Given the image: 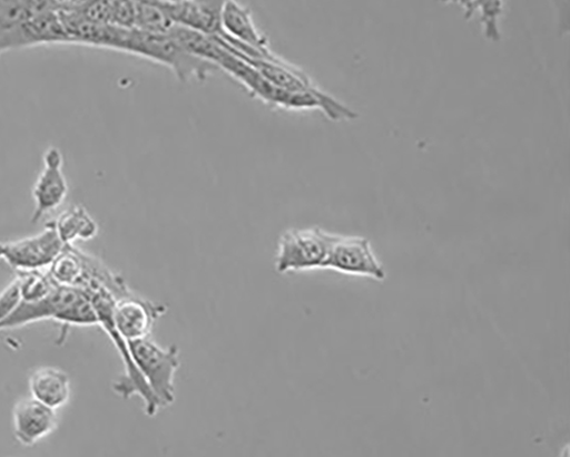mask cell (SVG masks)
<instances>
[{
    "label": "cell",
    "instance_id": "cell-15",
    "mask_svg": "<svg viewBox=\"0 0 570 457\" xmlns=\"http://www.w3.org/2000/svg\"><path fill=\"white\" fill-rule=\"evenodd\" d=\"M61 10L53 0H0V45L37 13Z\"/></svg>",
    "mask_w": 570,
    "mask_h": 457
},
{
    "label": "cell",
    "instance_id": "cell-14",
    "mask_svg": "<svg viewBox=\"0 0 570 457\" xmlns=\"http://www.w3.org/2000/svg\"><path fill=\"white\" fill-rule=\"evenodd\" d=\"M29 391L35 399L58 410L71 398V381L63 370L45 366L30 375Z\"/></svg>",
    "mask_w": 570,
    "mask_h": 457
},
{
    "label": "cell",
    "instance_id": "cell-2",
    "mask_svg": "<svg viewBox=\"0 0 570 457\" xmlns=\"http://www.w3.org/2000/svg\"><path fill=\"white\" fill-rule=\"evenodd\" d=\"M43 320H53L61 325L59 340L62 342L72 327H99L97 311H95L88 294L79 288L58 284L49 295L41 300L22 301L13 314L0 325V332L21 329L43 322Z\"/></svg>",
    "mask_w": 570,
    "mask_h": 457
},
{
    "label": "cell",
    "instance_id": "cell-16",
    "mask_svg": "<svg viewBox=\"0 0 570 457\" xmlns=\"http://www.w3.org/2000/svg\"><path fill=\"white\" fill-rule=\"evenodd\" d=\"M443 4L462 9L464 18L471 20L479 16L485 37L494 42L501 40V19L504 0H441Z\"/></svg>",
    "mask_w": 570,
    "mask_h": 457
},
{
    "label": "cell",
    "instance_id": "cell-9",
    "mask_svg": "<svg viewBox=\"0 0 570 457\" xmlns=\"http://www.w3.org/2000/svg\"><path fill=\"white\" fill-rule=\"evenodd\" d=\"M167 310V305L132 292L116 301L112 311L114 325L127 342L145 339L151 337L156 323Z\"/></svg>",
    "mask_w": 570,
    "mask_h": 457
},
{
    "label": "cell",
    "instance_id": "cell-10",
    "mask_svg": "<svg viewBox=\"0 0 570 457\" xmlns=\"http://www.w3.org/2000/svg\"><path fill=\"white\" fill-rule=\"evenodd\" d=\"M68 192L62 153L57 147H50L43 154V167L32 189V223L58 210L65 203Z\"/></svg>",
    "mask_w": 570,
    "mask_h": 457
},
{
    "label": "cell",
    "instance_id": "cell-18",
    "mask_svg": "<svg viewBox=\"0 0 570 457\" xmlns=\"http://www.w3.org/2000/svg\"><path fill=\"white\" fill-rule=\"evenodd\" d=\"M177 23L170 18L164 6L153 0H137L135 29L151 33L170 35Z\"/></svg>",
    "mask_w": 570,
    "mask_h": 457
},
{
    "label": "cell",
    "instance_id": "cell-21",
    "mask_svg": "<svg viewBox=\"0 0 570 457\" xmlns=\"http://www.w3.org/2000/svg\"><path fill=\"white\" fill-rule=\"evenodd\" d=\"M53 2L63 10L79 9L90 2V0H53Z\"/></svg>",
    "mask_w": 570,
    "mask_h": 457
},
{
    "label": "cell",
    "instance_id": "cell-7",
    "mask_svg": "<svg viewBox=\"0 0 570 457\" xmlns=\"http://www.w3.org/2000/svg\"><path fill=\"white\" fill-rule=\"evenodd\" d=\"M324 269L376 282H385L387 279V272L376 257L370 241L361 236L340 235L330 251Z\"/></svg>",
    "mask_w": 570,
    "mask_h": 457
},
{
    "label": "cell",
    "instance_id": "cell-17",
    "mask_svg": "<svg viewBox=\"0 0 570 457\" xmlns=\"http://www.w3.org/2000/svg\"><path fill=\"white\" fill-rule=\"evenodd\" d=\"M65 245H73L78 241L87 242L99 234V225L81 206L63 212L51 223Z\"/></svg>",
    "mask_w": 570,
    "mask_h": 457
},
{
    "label": "cell",
    "instance_id": "cell-6",
    "mask_svg": "<svg viewBox=\"0 0 570 457\" xmlns=\"http://www.w3.org/2000/svg\"><path fill=\"white\" fill-rule=\"evenodd\" d=\"M338 234L321 227L289 229L284 232L275 252V270L283 274L324 269Z\"/></svg>",
    "mask_w": 570,
    "mask_h": 457
},
{
    "label": "cell",
    "instance_id": "cell-8",
    "mask_svg": "<svg viewBox=\"0 0 570 457\" xmlns=\"http://www.w3.org/2000/svg\"><path fill=\"white\" fill-rule=\"evenodd\" d=\"M65 246L50 223L38 235L0 242V260L17 271L41 270L50 268Z\"/></svg>",
    "mask_w": 570,
    "mask_h": 457
},
{
    "label": "cell",
    "instance_id": "cell-20",
    "mask_svg": "<svg viewBox=\"0 0 570 457\" xmlns=\"http://www.w3.org/2000/svg\"><path fill=\"white\" fill-rule=\"evenodd\" d=\"M22 302L19 282L16 280L0 292V325L18 309Z\"/></svg>",
    "mask_w": 570,
    "mask_h": 457
},
{
    "label": "cell",
    "instance_id": "cell-22",
    "mask_svg": "<svg viewBox=\"0 0 570 457\" xmlns=\"http://www.w3.org/2000/svg\"><path fill=\"white\" fill-rule=\"evenodd\" d=\"M153 2L167 3V2H175V0H153Z\"/></svg>",
    "mask_w": 570,
    "mask_h": 457
},
{
    "label": "cell",
    "instance_id": "cell-11",
    "mask_svg": "<svg viewBox=\"0 0 570 457\" xmlns=\"http://www.w3.org/2000/svg\"><path fill=\"white\" fill-rule=\"evenodd\" d=\"M13 434L22 446L31 447L52 435L59 425L58 411L33 397L17 401L12 414Z\"/></svg>",
    "mask_w": 570,
    "mask_h": 457
},
{
    "label": "cell",
    "instance_id": "cell-3",
    "mask_svg": "<svg viewBox=\"0 0 570 457\" xmlns=\"http://www.w3.org/2000/svg\"><path fill=\"white\" fill-rule=\"evenodd\" d=\"M125 54L138 56L166 66L173 70L181 82L193 79L204 81L218 70L212 62L188 52L171 35L130 29L127 36Z\"/></svg>",
    "mask_w": 570,
    "mask_h": 457
},
{
    "label": "cell",
    "instance_id": "cell-12",
    "mask_svg": "<svg viewBox=\"0 0 570 457\" xmlns=\"http://www.w3.org/2000/svg\"><path fill=\"white\" fill-rule=\"evenodd\" d=\"M43 43H70L60 10L37 13L18 27L0 45V56Z\"/></svg>",
    "mask_w": 570,
    "mask_h": 457
},
{
    "label": "cell",
    "instance_id": "cell-4",
    "mask_svg": "<svg viewBox=\"0 0 570 457\" xmlns=\"http://www.w3.org/2000/svg\"><path fill=\"white\" fill-rule=\"evenodd\" d=\"M91 300L99 318V327L108 334L116 349L118 350L122 363L124 375L119 377L112 386L116 395L122 399H130L138 396L145 405V414L154 418L161 409L156 397L151 392L145 379H142L135 362L132 361L128 343L121 338L114 325L112 311L117 296L108 289L98 286L85 291Z\"/></svg>",
    "mask_w": 570,
    "mask_h": 457
},
{
    "label": "cell",
    "instance_id": "cell-13",
    "mask_svg": "<svg viewBox=\"0 0 570 457\" xmlns=\"http://www.w3.org/2000/svg\"><path fill=\"white\" fill-rule=\"evenodd\" d=\"M227 3L228 0H175L161 4L177 25L220 36L222 17Z\"/></svg>",
    "mask_w": 570,
    "mask_h": 457
},
{
    "label": "cell",
    "instance_id": "cell-19",
    "mask_svg": "<svg viewBox=\"0 0 570 457\" xmlns=\"http://www.w3.org/2000/svg\"><path fill=\"white\" fill-rule=\"evenodd\" d=\"M17 280L24 302L41 300L58 285L49 272H42L41 270L18 271Z\"/></svg>",
    "mask_w": 570,
    "mask_h": 457
},
{
    "label": "cell",
    "instance_id": "cell-1",
    "mask_svg": "<svg viewBox=\"0 0 570 457\" xmlns=\"http://www.w3.org/2000/svg\"><path fill=\"white\" fill-rule=\"evenodd\" d=\"M215 65L219 70L240 81L253 97L268 106L285 110H321L334 121H350L358 117L352 108L321 88L312 91H291L275 86L225 46Z\"/></svg>",
    "mask_w": 570,
    "mask_h": 457
},
{
    "label": "cell",
    "instance_id": "cell-5",
    "mask_svg": "<svg viewBox=\"0 0 570 457\" xmlns=\"http://www.w3.org/2000/svg\"><path fill=\"white\" fill-rule=\"evenodd\" d=\"M127 343L136 368L160 408L170 407L176 400L175 378L180 366L179 349L176 346L163 347L151 337Z\"/></svg>",
    "mask_w": 570,
    "mask_h": 457
}]
</instances>
